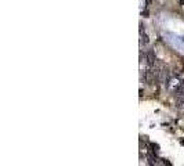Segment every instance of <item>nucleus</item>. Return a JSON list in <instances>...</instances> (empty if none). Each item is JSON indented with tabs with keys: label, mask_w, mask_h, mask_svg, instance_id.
<instances>
[{
	"label": "nucleus",
	"mask_w": 184,
	"mask_h": 166,
	"mask_svg": "<svg viewBox=\"0 0 184 166\" xmlns=\"http://www.w3.org/2000/svg\"><path fill=\"white\" fill-rule=\"evenodd\" d=\"M172 78L173 75L170 73V71L168 69V68H163L162 71H161V78H159V82L161 85L163 86V89H168L170 86V82H172Z\"/></svg>",
	"instance_id": "nucleus-1"
},
{
	"label": "nucleus",
	"mask_w": 184,
	"mask_h": 166,
	"mask_svg": "<svg viewBox=\"0 0 184 166\" xmlns=\"http://www.w3.org/2000/svg\"><path fill=\"white\" fill-rule=\"evenodd\" d=\"M145 60H147V65L151 68V66H155L157 64V55H155L154 50H148L145 53Z\"/></svg>",
	"instance_id": "nucleus-2"
},
{
	"label": "nucleus",
	"mask_w": 184,
	"mask_h": 166,
	"mask_svg": "<svg viewBox=\"0 0 184 166\" xmlns=\"http://www.w3.org/2000/svg\"><path fill=\"white\" fill-rule=\"evenodd\" d=\"M180 6H184V0H180Z\"/></svg>",
	"instance_id": "nucleus-3"
}]
</instances>
